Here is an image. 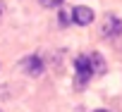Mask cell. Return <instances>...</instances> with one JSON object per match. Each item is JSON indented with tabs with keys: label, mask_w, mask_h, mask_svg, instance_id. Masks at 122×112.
<instances>
[{
	"label": "cell",
	"mask_w": 122,
	"mask_h": 112,
	"mask_svg": "<svg viewBox=\"0 0 122 112\" xmlns=\"http://www.w3.org/2000/svg\"><path fill=\"white\" fill-rule=\"evenodd\" d=\"M74 76H77V88H84L91 76H93V69H91V60L89 55H79L74 60Z\"/></svg>",
	"instance_id": "cell-1"
},
{
	"label": "cell",
	"mask_w": 122,
	"mask_h": 112,
	"mask_svg": "<svg viewBox=\"0 0 122 112\" xmlns=\"http://www.w3.org/2000/svg\"><path fill=\"white\" fill-rule=\"evenodd\" d=\"M122 33V19L115 14H105L103 19V36L105 38H117Z\"/></svg>",
	"instance_id": "cell-3"
},
{
	"label": "cell",
	"mask_w": 122,
	"mask_h": 112,
	"mask_svg": "<svg viewBox=\"0 0 122 112\" xmlns=\"http://www.w3.org/2000/svg\"><path fill=\"white\" fill-rule=\"evenodd\" d=\"M89 60H91V69H93V76H101L105 72V60L101 57L98 52H91L89 55Z\"/></svg>",
	"instance_id": "cell-5"
},
{
	"label": "cell",
	"mask_w": 122,
	"mask_h": 112,
	"mask_svg": "<svg viewBox=\"0 0 122 112\" xmlns=\"http://www.w3.org/2000/svg\"><path fill=\"white\" fill-rule=\"evenodd\" d=\"M19 69L26 74V76H41L43 74V60L38 57V55H29V57H24L22 62H19Z\"/></svg>",
	"instance_id": "cell-2"
},
{
	"label": "cell",
	"mask_w": 122,
	"mask_h": 112,
	"mask_svg": "<svg viewBox=\"0 0 122 112\" xmlns=\"http://www.w3.org/2000/svg\"><path fill=\"white\" fill-rule=\"evenodd\" d=\"M0 14H3V7H0Z\"/></svg>",
	"instance_id": "cell-9"
},
{
	"label": "cell",
	"mask_w": 122,
	"mask_h": 112,
	"mask_svg": "<svg viewBox=\"0 0 122 112\" xmlns=\"http://www.w3.org/2000/svg\"><path fill=\"white\" fill-rule=\"evenodd\" d=\"M96 112H105V110H96Z\"/></svg>",
	"instance_id": "cell-8"
},
{
	"label": "cell",
	"mask_w": 122,
	"mask_h": 112,
	"mask_svg": "<svg viewBox=\"0 0 122 112\" xmlns=\"http://www.w3.org/2000/svg\"><path fill=\"white\" fill-rule=\"evenodd\" d=\"M70 22H72V10H62V12H60V24L67 26Z\"/></svg>",
	"instance_id": "cell-6"
},
{
	"label": "cell",
	"mask_w": 122,
	"mask_h": 112,
	"mask_svg": "<svg viewBox=\"0 0 122 112\" xmlns=\"http://www.w3.org/2000/svg\"><path fill=\"white\" fill-rule=\"evenodd\" d=\"M72 22H74V24H79V26H89V24L93 22V10H91V7H86V5L74 7V10H72Z\"/></svg>",
	"instance_id": "cell-4"
},
{
	"label": "cell",
	"mask_w": 122,
	"mask_h": 112,
	"mask_svg": "<svg viewBox=\"0 0 122 112\" xmlns=\"http://www.w3.org/2000/svg\"><path fill=\"white\" fill-rule=\"evenodd\" d=\"M38 3H41L43 7H48V10H53V7H60V5H62V0H38Z\"/></svg>",
	"instance_id": "cell-7"
}]
</instances>
